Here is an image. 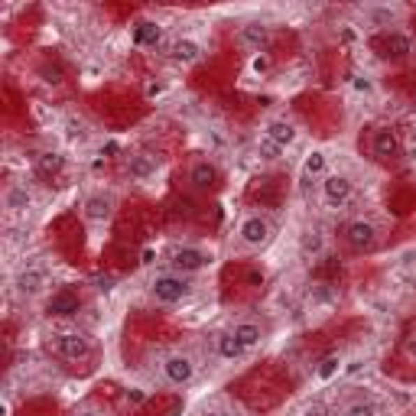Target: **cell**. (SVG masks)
<instances>
[{"instance_id":"obj_1","label":"cell","mask_w":416,"mask_h":416,"mask_svg":"<svg viewBox=\"0 0 416 416\" xmlns=\"http://www.w3.org/2000/svg\"><path fill=\"white\" fill-rule=\"evenodd\" d=\"M150 293L156 303L172 306V303H182L192 293V283L182 274H156L150 283Z\"/></svg>"},{"instance_id":"obj_2","label":"cell","mask_w":416,"mask_h":416,"mask_svg":"<svg viewBox=\"0 0 416 416\" xmlns=\"http://www.w3.org/2000/svg\"><path fill=\"white\" fill-rule=\"evenodd\" d=\"M52 348L66 361H85L91 355V339L85 332H59V335H52Z\"/></svg>"},{"instance_id":"obj_3","label":"cell","mask_w":416,"mask_h":416,"mask_svg":"<svg viewBox=\"0 0 416 416\" xmlns=\"http://www.w3.org/2000/svg\"><path fill=\"white\" fill-rule=\"evenodd\" d=\"M355 195V182L341 172H325L322 176V202L329 208H345Z\"/></svg>"},{"instance_id":"obj_4","label":"cell","mask_w":416,"mask_h":416,"mask_svg":"<svg viewBox=\"0 0 416 416\" xmlns=\"http://www.w3.org/2000/svg\"><path fill=\"white\" fill-rule=\"evenodd\" d=\"M160 368H163V378L170 380L172 387H182V384H189V380L195 378V361H192V355H186V351L166 355Z\"/></svg>"},{"instance_id":"obj_5","label":"cell","mask_w":416,"mask_h":416,"mask_svg":"<svg viewBox=\"0 0 416 416\" xmlns=\"http://www.w3.org/2000/svg\"><path fill=\"white\" fill-rule=\"evenodd\" d=\"M274 235V228L267 221L264 215H247L241 225H237V237H241V244L244 247H264Z\"/></svg>"},{"instance_id":"obj_6","label":"cell","mask_w":416,"mask_h":416,"mask_svg":"<svg viewBox=\"0 0 416 416\" xmlns=\"http://www.w3.org/2000/svg\"><path fill=\"white\" fill-rule=\"evenodd\" d=\"M170 264L176 267V274H199V270H205L208 264H211V257L202 251V247H189V244H182V247H176L172 251V257H170Z\"/></svg>"},{"instance_id":"obj_7","label":"cell","mask_w":416,"mask_h":416,"mask_svg":"<svg viewBox=\"0 0 416 416\" xmlns=\"http://www.w3.org/2000/svg\"><path fill=\"white\" fill-rule=\"evenodd\" d=\"M78 309H82V296H78L75 290H68V286L56 290V293L46 299V315L49 319H66V315H75Z\"/></svg>"},{"instance_id":"obj_8","label":"cell","mask_w":416,"mask_h":416,"mask_svg":"<svg viewBox=\"0 0 416 416\" xmlns=\"http://www.w3.org/2000/svg\"><path fill=\"white\" fill-rule=\"evenodd\" d=\"M345 241H348L355 251H371V247L378 244V228L364 221V218H355L345 225Z\"/></svg>"},{"instance_id":"obj_9","label":"cell","mask_w":416,"mask_h":416,"mask_svg":"<svg viewBox=\"0 0 416 416\" xmlns=\"http://www.w3.org/2000/svg\"><path fill=\"white\" fill-rule=\"evenodd\" d=\"M374 156L378 160H397L400 156V137L390 127L374 131Z\"/></svg>"},{"instance_id":"obj_10","label":"cell","mask_w":416,"mask_h":416,"mask_svg":"<svg viewBox=\"0 0 416 416\" xmlns=\"http://www.w3.org/2000/svg\"><path fill=\"white\" fill-rule=\"evenodd\" d=\"M264 133H267V137H270L274 143H280L283 150L296 143V127H293V121H286V117H274V121H267Z\"/></svg>"},{"instance_id":"obj_11","label":"cell","mask_w":416,"mask_h":416,"mask_svg":"<svg viewBox=\"0 0 416 416\" xmlns=\"http://www.w3.org/2000/svg\"><path fill=\"white\" fill-rule=\"evenodd\" d=\"M46 283H49V276H46V270H39V267H29V270H23V274L17 276V290L23 296L43 293V290H46Z\"/></svg>"},{"instance_id":"obj_12","label":"cell","mask_w":416,"mask_h":416,"mask_svg":"<svg viewBox=\"0 0 416 416\" xmlns=\"http://www.w3.org/2000/svg\"><path fill=\"white\" fill-rule=\"evenodd\" d=\"M114 211V199L111 195H104V192H95V195H88L85 199V218L88 221H107Z\"/></svg>"},{"instance_id":"obj_13","label":"cell","mask_w":416,"mask_h":416,"mask_svg":"<svg viewBox=\"0 0 416 416\" xmlns=\"http://www.w3.org/2000/svg\"><path fill=\"white\" fill-rule=\"evenodd\" d=\"M127 172H131V179L147 182L156 176V160L147 153H133V156H127Z\"/></svg>"},{"instance_id":"obj_14","label":"cell","mask_w":416,"mask_h":416,"mask_svg":"<svg viewBox=\"0 0 416 416\" xmlns=\"http://www.w3.org/2000/svg\"><path fill=\"white\" fill-rule=\"evenodd\" d=\"M29 205H33V195L27 192V186H7V192H3V208L7 211L23 215V211H29Z\"/></svg>"},{"instance_id":"obj_15","label":"cell","mask_w":416,"mask_h":416,"mask_svg":"<svg viewBox=\"0 0 416 416\" xmlns=\"http://www.w3.org/2000/svg\"><path fill=\"white\" fill-rule=\"evenodd\" d=\"M170 56L172 62H182V66H192V62H199L202 59V46L195 39H176L170 46Z\"/></svg>"},{"instance_id":"obj_16","label":"cell","mask_w":416,"mask_h":416,"mask_svg":"<svg viewBox=\"0 0 416 416\" xmlns=\"http://www.w3.org/2000/svg\"><path fill=\"white\" fill-rule=\"evenodd\" d=\"M241 43L251 46L254 52H264L267 43H270V29L264 23H247V27H241Z\"/></svg>"},{"instance_id":"obj_17","label":"cell","mask_w":416,"mask_h":416,"mask_svg":"<svg viewBox=\"0 0 416 416\" xmlns=\"http://www.w3.org/2000/svg\"><path fill=\"white\" fill-rule=\"evenodd\" d=\"M189 179H192V186H195V189H211V186L218 182V170L208 160H199V163H192Z\"/></svg>"},{"instance_id":"obj_18","label":"cell","mask_w":416,"mask_h":416,"mask_svg":"<svg viewBox=\"0 0 416 416\" xmlns=\"http://www.w3.org/2000/svg\"><path fill=\"white\" fill-rule=\"evenodd\" d=\"M231 335H235V339L241 341L247 351L254 348V345H260V339H264V332H260L257 322H237L235 329H231Z\"/></svg>"},{"instance_id":"obj_19","label":"cell","mask_w":416,"mask_h":416,"mask_svg":"<svg viewBox=\"0 0 416 416\" xmlns=\"http://www.w3.org/2000/svg\"><path fill=\"white\" fill-rule=\"evenodd\" d=\"M244 345L231 335V332H225V335H218V358H225V361H237V358H244Z\"/></svg>"},{"instance_id":"obj_20","label":"cell","mask_w":416,"mask_h":416,"mask_svg":"<svg viewBox=\"0 0 416 416\" xmlns=\"http://www.w3.org/2000/svg\"><path fill=\"white\" fill-rule=\"evenodd\" d=\"M36 170H39V176H59V172L66 170V156L62 153H39Z\"/></svg>"},{"instance_id":"obj_21","label":"cell","mask_w":416,"mask_h":416,"mask_svg":"<svg viewBox=\"0 0 416 416\" xmlns=\"http://www.w3.org/2000/svg\"><path fill=\"white\" fill-rule=\"evenodd\" d=\"M380 46L387 49L384 56H407L410 49H413V46H410V39L403 36V33H387V36L380 39Z\"/></svg>"},{"instance_id":"obj_22","label":"cell","mask_w":416,"mask_h":416,"mask_svg":"<svg viewBox=\"0 0 416 416\" xmlns=\"http://www.w3.org/2000/svg\"><path fill=\"white\" fill-rule=\"evenodd\" d=\"M133 43L137 46H156L160 43V27L156 23H140V27L133 29Z\"/></svg>"},{"instance_id":"obj_23","label":"cell","mask_w":416,"mask_h":416,"mask_svg":"<svg viewBox=\"0 0 416 416\" xmlns=\"http://www.w3.org/2000/svg\"><path fill=\"white\" fill-rule=\"evenodd\" d=\"M341 416H380V403L378 400H355V403L345 407Z\"/></svg>"},{"instance_id":"obj_24","label":"cell","mask_w":416,"mask_h":416,"mask_svg":"<svg viewBox=\"0 0 416 416\" xmlns=\"http://www.w3.org/2000/svg\"><path fill=\"white\" fill-rule=\"evenodd\" d=\"M257 153H260L264 160H280V156H283V147L274 143L267 133H260V137H257Z\"/></svg>"},{"instance_id":"obj_25","label":"cell","mask_w":416,"mask_h":416,"mask_svg":"<svg viewBox=\"0 0 416 416\" xmlns=\"http://www.w3.org/2000/svg\"><path fill=\"white\" fill-rule=\"evenodd\" d=\"M303 254H312V257H319L322 254V247H325V237H322V231H306L303 235Z\"/></svg>"},{"instance_id":"obj_26","label":"cell","mask_w":416,"mask_h":416,"mask_svg":"<svg viewBox=\"0 0 416 416\" xmlns=\"http://www.w3.org/2000/svg\"><path fill=\"white\" fill-rule=\"evenodd\" d=\"M303 172L306 176H322V172H325V153L312 150L309 156H306V163H303Z\"/></svg>"},{"instance_id":"obj_27","label":"cell","mask_w":416,"mask_h":416,"mask_svg":"<svg viewBox=\"0 0 416 416\" xmlns=\"http://www.w3.org/2000/svg\"><path fill=\"white\" fill-rule=\"evenodd\" d=\"M339 368H341L339 355H325V358H322V364L315 368V374H319V380H329V378H335V374H339Z\"/></svg>"},{"instance_id":"obj_28","label":"cell","mask_w":416,"mask_h":416,"mask_svg":"<svg viewBox=\"0 0 416 416\" xmlns=\"http://www.w3.org/2000/svg\"><path fill=\"white\" fill-rule=\"evenodd\" d=\"M368 20L374 27H387L390 20H394V10L390 7H380V10H368Z\"/></svg>"},{"instance_id":"obj_29","label":"cell","mask_w":416,"mask_h":416,"mask_svg":"<svg viewBox=\"0 0 416 416\" xmlns=\"http://www.w3.org/2000/svg\"><path fill=\"white\" fill-rule=\"evenodd\" d=\"M251 68H254L257 75H267V72H270V56H267V52H257V56L251 59Z\"/></svg>"},{"instance_id":"obj_30","label":"cell","mask_w":416,"mask_h":416,"mask_svg":"<svg viewBox=\"0 0 416 416\" xmlns=\"http://www.w3.org/2000/svg\"><path fill=\"white\" fill-rule=\"evenodd\" d=\"M403 348H407L410 358H416V329L407 332V339H403Z\"/></svg>"},{"instance_id":"obj_31","label":"cell","mask_w":416,"mask_h":416,"mask_svg":"<svg viewBox=\"0 0 416 416\" xmlns=\"http://www.w3.org/2000/svg\"><path fill=\"white\" fill-rule=\"evenodd\" d=\"M143 400H147V394H143V390H137V387L127 390V403H133V407H140Z\"/></svg>"},{"instance_id":"obj_32","label":"cell","mask_w":416,"mask_h":416,"mask_svg":"<svg viewBox=\"0 0 416 416\" xmlns=\"http://www.w3.org/2000/svg\"><path fill=\"white\" fill-rule=\"evenodd\" d=\"M43 75H46V82H49V85H59V82H62V72H59V68H46Z\"/></svg>"},{"instance_id":"obj_33","label":"cell","mask_w":416,"mask_h":416,"mask_svg":"<svg viewBox=\"0 0 416 416\" xmlns=\"http://www.w3.org/2000/svg\"><path fill=\"white\" fill-rule=\"evenodd\" d=\"M98 290H101V293H111V290H114V276H98Z\"/></svg>"},{"instance_id":"obj_34","label":"cell","mask_w":416,"mask_h":416,"mask_svg":"<svg viewBox=\"0 0 416 416\" xmlns=\"http://www.w3.org/2000/svg\"><path fill=\"white\" fill-rule=\"evenodd\" d=\"M208 416H235V413H231V410H211Z\"/></svg>"},{"instance_id":"obj_35","label":"cell","mask_w":416,"mask_h":416,"mask_svg":"<svg viewBox=\"0 0 416 416\" xmlns=\"http://www.w3.org/2000/svg\"><path fill=\"white\" fill-rule=\"evenodd\" d=\"M75 416H98V413H91V410H78Z\"/></svg>"}]
</instances>
